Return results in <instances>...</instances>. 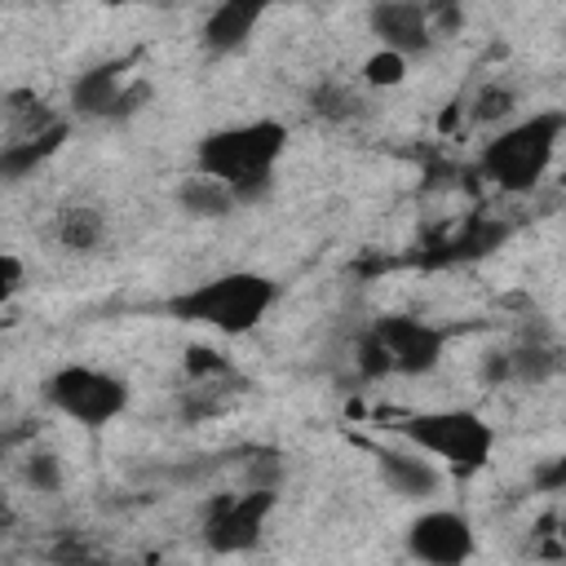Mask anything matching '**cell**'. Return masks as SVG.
Returning <instances> with one entry per match:
<instances>
[{
    "instance_id": "6da1fadb",
    "label": "cell",
    "mask_w": 566,
    "mask_h": 566,
    "mask_svg": "<svg viewBox=\"0 0 566 566\" xmlns=\"http://www.w3.org/2000/svg\"><path fill=\"white\" fill-rule=\"evenodd\" d=\"M287 124L283 119H243V124H226L199 137L195 146V172H208L217 181H226L234 190L239 203H252L256 195L270 190L279 159L287 155Z\"/></svg>"
},
{
    "instance_id": "7a4b0ae2",
    "label": "cell",
    "mask_w": 566,
    "mask_h": 566,
    "mask_svg": "<svg viewBox=\"0 0 566 566\" xmlns=\"http://www.w3.org/2000/svg\"><path fill=\"white\" fill-rule=\"evenodd\" d=\"M283 283L261 274V270H221L186 292H177L164 310L177 323L190 327H208L217 336H248L265 323V314L274 310Z\"/></svg>"
},
{
    "instance_id": "3957f363",
    "label": "cell",
    "mask_w": 566,
    "mask_h": 566,
    "mask_svg": "<svg viewBox=\"0 0 566 566\" xmlns=\"http://www.w3.org/2000/svg\"><path fill=\"white\" fill-rule=\"evenodd\" d=\"M394 433L451 478H478L495 455V424L473 407H429L394 420Z\"/></svg>"
},
{
    "instance_id": "277c9868",
    "label": "cell",
    "mask_w": 566,
    "mask_h": 566,
    "mask_svg": "<svg viewBox=\"0 0 566 566\" xmlns=\"http://www.w3.org/2000/svg\"><path fill=\"white\" fill-rule=\"evenodd\" d=\"M566 137V111L548 106V111H531L526 119L500 128L482 155H478V172L504 190V195H531L544 172L553 168L557 159V146Z\"/></svg>"
},
{
    "instance_id": "5b68a950",
    "label": "cell",
    "mask_w": 566,
    "mask_h": 566,
    "mask_svg": "<svg viewBox=\"0 0 566 566\" xmlns=\"http://www.w3.org/2000/svg\"><path fill=\"white\" fill-rule=\"evenodd\" d=\"M44 402L66 416L71 424H84V429H106L115 424L124 411H128V380L106 371V367H93V363H62L57 371L44 376Z\"/></svg>"
},
{
    "instance_id": "8992f818",
    "label": "cell",
    "mask_w": 566,
    "mask_h": 566,
    "mask_svg": "<svg viewBox=\"0 0 566 566\" xmlns=\"http://www.w3.org/2000/svg\"><path fill=\"white\" fill-rule=\"evenodd\" d=\"M367 336L380 345L389 376H429L451 345V327H438L416 314H380Z\"/></svg>"
},
{
    "instance_id": "52a82bcc",
    "label": "cell",
    "mask_w": 566,
    "mask_h": 566,
    "mask_svg": "<svg viewBox=\"0 0 566 566\" xmlns=\"http://www.w3.org/2000/svg\"><path fill=\"white\" fill-rule=\"evenodd\" d=\"M279 504V491L274 486H248V491H230V495H217L208 509H203V544L212 553H243V548H256L270 513Z\"/></svg>"
},
{
    "instance_id": "ba28073f",
    "label": "cell",
    "mask_w": 566,
    "mask_h": 566,
    "mask_svg": "<svg viewBox=\"0 0 566 566\" xmlns=\"http://www.w3.org/2000/svg\"><path fill=\"white\" fill-rule=\"evenodd\" d=\"M407 553L424 566H460L478 553V531L460 509H424L407 522Z\"/></svg>"
},
{
    "instance_id": "9c48e42d",
    "label": "cell",
    "mask_w": 566,
    "mask_h": 566,
    "mask_svg": "<svg viewBox=\"0 0 566 566\" xmlns=\"http://www.w3.org/2000/svg\"><path fill=\"white\" fill-rule=\"evenodd\" d=\"M367 27L380 40V49H394L402 57L424 53L433 44V22L424 0H371Z\"/></svg>"
},
{
    "instance_id": "30bf717a",
    "label": "cell",
    "mask_w": 566,
    "mask_h": 566,
    "mask_svg": "<svg viewBox=\"0 0 566 566\" xmlns=\"http://www.w3.org/2000/svg\"><path fill=\"white\" fill-rule=\"evenodd\" d=\"M261 18H265V4H256V0H217L208 9L203 27H199L203 57H230V53H239L252 40V31L261 27Z\"/></svg>"
},
{
    "instance_id": "8fae6325",
    "label": "cell",
    "mask_w": 566,
    "mask_h": 566,
    "mask_svg": "<svg viewBox=\"0 0 566 566\" xmlns=\"http://www.w3.org/2000/svg\"><path fill=\"white\" fill-rule=\"evenodd\" d=\"M128 66H133V57H111V62L80 71L71 80V115L75 119H111V106L128 84Z\"/></svg>"
},
{
    "instance_id": "7c38bea8",
    "label": "cell",
    "mask_w": 566,
    "mask_h": 566,
    "mask_svg": "<svg viewBox=\"0 0 566 566\" xmlns=\"http://www.w3.org/2000/svg\"><path fill=\"white\" fill-rule=\"evenodd\" d=\"M66 142V119H53L49 128H35V133H18L13 142L0 146V181L4 186H18L27 181L35 168H44Z\"/></svg>"
},
{
    "instance_id": "4fadbf2b",
    "label": "cell",
    "mask_w": 566,
    "mask_h": 566,
    "mask_svg": "<svg viewBox=\"0 0 566 566\" xmlns=\"http://www.w3.org/2000/svg\"><path fill=\"white\" fill-rule=\"evenodd\" d=\"M376 464H380V478L394 495L402 500H433L438 486H442V469L424 455V451H376Z\"/></svg>"
},
{
    "instance_id": "5bb4252c",
    "label": "cell",
    "mask_w": 566,
    "mask_h": 566,
    "mask_svg": "<svg viewBox=\"0 0 566 566\" xmlns=\"http://www.w3.org/2000/svg\"><path fill=\"white\" fill-rule=\"evenodd\" d=\"M53 239L66 252H97L106 243V212L93 203H66L53 217Z\"/></svg>"
},
{
    "instance_id": "9a60e30c",
    "label": "cell",
    "mask_w": 566,
    "mask_h": 566,
    "mask_svg": "<svg viewBox=\"0 0 566 566\" xmlns=\"http://www.w3.org/2000/svg\"><path fill=\"white\" fill-rule=\"evenodd\" d=\"M177 203H181L190 217H212V221H221V217H230V212L239 208L234 190H230L226 181L208 177V172H195V177H186V181L177 186Z\"/></svg>"
},
{
    "instance_id": "2e32d148",
    "label": "cell",
    "mask_w": 566,
    "mask_h": 566,
    "mask_svg": "<svg viewBox=\"0 0 566 566\" xmlns=\"http://www.w3.org/2000/svg\"><path fill=\"white\" fill-rule=\"evenodd\" d=\"M310 111L318 115V119H332V124H345V119H354L358 111H363V97L349 88V84H318L314 93H310Z\"/></svg>"
},
{
    "instance_id": "e0dca14e",
    "label": "cell",
    "mask_w": 566,
    "mask_h": 566,
    "mask_svg": "<svg viewBox=\"0 0 566 566\" xmlns=\"http://www.w3.org/2000/svg\"><path fill=\"white\" fill-rule=\"evenodd\" d=\"M504 363H509V376L513 380L539 385V380H548L557 371V349L553 345H517L513 354H504Z\"/></svg>"
},
{
    "instance_id": "ac0fdd59",
    "label": "cell",
    "mask_w": 566,
    "mask_h": 566,
    "mask_svg": "<svg viewBox=\"0 0 566 566\" xmlns=\"http://www.w3.org/2000/svg\"><path fill=\"white\" fill-rule=\"evenodd\" d=\"M411 71V57L394 53V49H376L367 62H363V84L367 88H398Z\"/></svg>"
},
{
    "instance_id": "d6986e66",
    "label": "cell",
    "mask_w": 566,
    "mask_h": 566,
    "mask_svg": "<svg viewBox=\"0 0 566 566\" xmlns=\"http://www.w3.org/2000/svg\"><path fill=\"white\" fill-rule=\"evenodd\" d=\"M22 482L35 491V495H57L62 491V460L53 451H31L22 460Z\"/></svg>"
},
{
    "instance_id": "ffe728a7",
    "label": "cell",
    "mask_w": 566,
    "mask_h": 566,
    "mask_svg": "<svg viewBox=\"0 0 566 566\" xmlns=\"http://www.w3.org/2000/svg\"><path fill=\"white\" fill-rule=\"evenodd\" d=\"M517 106V93L509 84H486L478 97H473V119L478 124H495V119H509Z\"/></svg>"
},
{
    "instance_id": "44dd1931",
    "label": "cell",
    "mask_w": 566,
    "mask_h": 566,
    "mask_svg": "<svg viewBox=\"0 0 566 566\" xmlns=\"http://www.w3.org/2000/svg\"><path fill=\"white\" fill-rule=\"evenodd\" d=\"M186 371H190V380H199V385H212V380H221V376H230L234 367L217 354V349H208V345H190L186 349Z\"/></svg>"
},
{
    "instance_id": "7402d4cb",
    "label": "cell",
    "mask_w": 566,
    "mask_h": 566,
    "mask_svg": "<svg viewBox=\"0 0 566 566\" xmlns=\"http://www.w3.org/2000/svg\"><path fill=\"white\" fill-rule=\"evenodd\" d=\"M146 102H150V84H146V80H128V84H124V93H119V97H115V106H111V124H119V119L137 115Z\"/></svg>"
},
{
    "instance_id": "603a6c76",
    "label": "cell",
    "mask_w": 566,
    "mask_h": 566,
    "mask_svg": "<svg viewBox=\"0 0 566 566\" xmlns=\"http://www.w3.org/2000/svg\"><path fill=\"white\" fill-rule=\"evenodd\" d=\"M22 279H27L22 256H18V252H9V248H0V305H9V301L18 296Z\"/></svg>"
},
{
    "instance_id": "cb8c5ba5",
    "label": "cell",
    "mask_w": 566,
    "mask_h": 566,
    "mask_svg": "<svg viewBox=\"0 0 566 566\" xmlns=\"http://www.w3.org/2000/svg\"><path fill=\"white\" fill-rule=\"evenodd\" d=\"M535 486L548 491V495H557V491L566 486V460H553L544 473H535Z\"/></svg>"
},
{
    "instance_id": "d4e9b609",
    "label": "cell",
    "mask_w": 566,
    "mask_h": 566,
    "mask_svg": "<svg viewBox=\"0 0 566 566\" xmlns=\"http://www.w3.org/2000/svg\"><path fill=\"white\" fill-rule=\"evenodd\" d=\"M49 4H80V0H49ZM102 4H124V0H102Z\"/></svg>"
},
{
    "instance_id": "484cf974",
    "label": "cell",
    "mask_w": 566,
    "mask_h": 566,
    "mask_svg": "<svg viewBox=\"0 0 566 566\" xmlns=\"http://www.w3.org/2000/svg\"><path fill=\"white\" fill-rule=\"evenodd\" d=\"M4 451H9V438H4V433H0V460H4Z\"/></svg>"
},
{
    "instance_id": "4316f807",
    "label": "cell",
    "mask_w": 566,
    "mask_h": 566,
    "mask_svg": "<svg viewBox=\"0 0 566 566\" xmlns=\"http://www.w3.org/2000/svg\"><path fill=\"white\" fill-rule=\"evenodd\" d=\"M256 4H265V9H270V4H287V0H256Z\"/></svg>"
}]
</instances>
